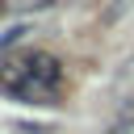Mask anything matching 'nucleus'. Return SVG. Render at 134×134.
Listing matches in <instances>:
<instances>
[{
	"instance_id": "obj_1",
	"label": "nucleus",
	"mask_w": 134,
	"mask_h": 134,
	"mask_svg": "<svg viewBox=\"0 0 134 134\" xmlns=\"http://www.w3.org/2000/svg\"><path fill=\"white\" fill-rule=\"evenodd\" d=\"M59 84H63V67L46 50H29V54L8 59L0 67V88L8 96L25 100V105H50L54 92H59Z\"/></svg>"
}]
</instances>
